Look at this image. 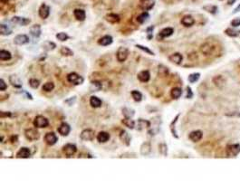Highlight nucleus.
<instances>
[{
	"label": "nucleus",
	"instance_id": "obj_60",
	"mask_svg": "<svg viewBox=\"0 0 240 181\" xmlns=\"http://www.w3.org/2000/svg\"><path fill=\"white\" fill-rule=\"evenodd\" d=\"M235 1H236V0H228V5H229V6H230V5H232Z\"/></svg>",
	"mask_w": 240,
	"mask_h": 181
},
{
	"label": "nucleus",
	"instance_id": "obj_51",
	"mask_svg": "<svg viewBox=\"0 0 240 181\" xmlns=\"http://www.w3.org/2000/svg\"><path fill=\"white\" fill-rule=\"evenodd\" d=\"M203 9L206 10L207 12L211 13V14H216L217 11V7L216 6H206L203 7Z\"/></svg>",
	"mask_w": 240,
	"mask_h": 181
},
{
	"label": "nucleus",
	"instance_id": "obj_44",
	"mask_svg": "<svg viewBox=\"0 0 240 181\" xmlns=\"http://www.w3.org/2000/svg\"><path fill=\"white\" fill-rule=\"evenodd\" d=\"M159 151L162 156H167L168 155V146L166 143L162 142L160 144H159Z\"/></svg>",
	"mask_w": 240,
	"mask_h": 181
},
{
	"label": "nucleus",
	"instance_id": "obj_12",
	"mask_svg": "<svg viewBox=\"0 0 240 181\" xmlns=\"http://www.w3.org/2000/svg\"><path fill=\"white\" fill-rule=\"evenodd\" d=\"M29 43V37L26 35H17L14 38V44L16 45H24Z\"/></svg>",
	"mask_w": 240,
	"mask_h": 181
},
{
	"label": "nucleus",
	"instance_id": "obj_29",
	"mask_svg": "<svg viewBox=\"0 0 240 181\" xmlns=\"http://www.w3.org/2000/svg\"><path fill=\"white\" fill-rule=\"evenodd\" d=\"M174 33V28L173 27H166V28H163L159 34V36L160 38H167V37H169L173 35Z\"/></svg>",
	"mask_w": 240,
	"mask_h": 181
},
{
	"label": "nucleus",
	"instance_id": "obj_52",
	"mask_svg": "<svg viewBox=\"0 0 240 181\" xmlns=\"http://www.w3.org/2000/svg\"><path fill=\"white\" fill-rule=\"evenodd\" d=\"M153 29H154V26H153V25H151V26H150V27H148V28L146 29L147 39H148V40H151V39H152V37H153V35H152Z\"/></svg>",
	"mask_w": 240,
	"mask_h": 181
},
{
	"label": "nucleus",
	"instance_id": "obj_20",
	"mask_svg": "<svg viewBox=\"0 0 240 181\" xmlns=\"http://www.w3.org/2000/svg\"><path fill=\"white\" fill-rule=\"evenodd\" d=\"M137 78L142 83H148L151 80V73L148 70L141 71L137 74Z\"/></svg>",
	"mask_w": 240,
	"mask_h": 181
},
{
	"label": "nucleus",
	"instance_id": "obj_19",
	"mask_svg": "<svg viewBox=\"0 0 240 181\" xmlns=\"http://www.w3.org/2000/svg\"><path fill=\"white\" fill-rule=\"evenodd\" d=\"M29 32H30V35L33 36L34 38H39L41 36V35H42L41 25L38 24L32 25L30 27V29H29Z\"/></svg>",
	"mask_w": 240,
	"mask_h": 181
},
{
	"label": "nucleus",
	"instance_id": "obj_6",
	"mask_svg": "<svg viewBox=\"0 0 240 181\" xmlns=\"http://www.w3.org/2000/svg\"><path fill=\"white\" fill-rule=\"evenodd\" d=\"M62 151L65 155V157H70L77 152V147L72 143H67L62 148Z\"/></svg>",
	"mask_w": 240,
	"mask_h": 181
},
{
	"label": "nucleus",
	"instance_id": "obj_45",
	"mask_svg": "<svg viewBox=\"0 0 240 181\" xmlns=\"http://www.w3.org/2000/svg\"><path fill=\"white\" fill-rule=\"evenodd\" d=\"M135 47H137L138 49L142 50V52L146 53V54H150V55H152V56H154V55H155V54H154V52H153L152 50H151L149 47H147V46H145V45H135Z\"/></svg>",
	"mask_w": 240,
	"mask_h": 181
},
{
	"label": "nucleus",
	"instance_id": "obj_30",
	"mask_svg": "<svg viewBox=\"0 0 240 181\" xmlns=\"http://www.w3.org/2000/svg\"><path fill=\"white\" fill-rule=\"evenodd\" d=\"M102 103H103V102H102V100H101L100 98H98L97 96L93 95V96L90 97V105H91L93 108H100V107L102 106Z\"/></svg>",
	"mask_w": 240,
	"mask_h": 181
},
{
	"label": "nucleus",
	"instance_id": "obj_1",
	"mask_svg": "<svg viewBox=\"0 0 240 181\" xmlns=\"http://www.w3.org/2000/svg\"><path fill=\"white\" fill-rule=\"evenodd\" d=\"M67 81L72 84V85H75V86H78V85H81L84 84V79L83 76H81L79 73L77 72H70L67 74Z\"/></svg>",
	"mask_w": 240,
	"mask_h": 181
},
{
	"label": "nucleus",
	"instance_id": "obj_41",
	"mask_svg": "<svg viewBox=\"0 0 240 181\" xmlns=\"http://www.w3.org/2000/svg\"><path fill=\"white\" fill-rule=\"evenodd\" d=\"M150 18V14L148 12H145L144 11L143 13H142L141 15H139L138 16H137V22L139 23V24H144L148 19Z\"/></svg>",
	"mask_w": 240,
	"mask_h": 181
},
{
	"label": "nucleus",
	"instance_id": "obj_15",
	"mask_svg": "<svg viewBox=\"0 0 240 181\" xmlns=\"http://www.w3.org/2000/svg\"><path fill=\"white\" fill-rule=\"evenodd\" d=\"M119 137H120V140L122 141V143L129 147L131 145V141H132V137L129 133L127 132L125 130H121L120 131V134H119Z\"/></svg>",
	"mask_w": 240,
	"mask_h": 181
},
{
	"label": "nucleus",
	"instance_id": "obj_22",
	"mask_svg": "<svg viewBox=\"0 0 240 181\" xmlns=\"http://www.w3.org/2000/svg\"><path fill=\"white\" fill-rule=\"evenodd\" d=\"M180 23L182 25H184L185 27H190L193 24H195V19L193 18V16H191L190 15H184L182 18H181V21Z\"/></svg>",
	"mask_w": 240,
	"mask_h": 181
},
{
	"label": "nucleus",
	"instance_id": "obj_50",
	"mask_svg": "<svg viewBox=\"0 0 240 181\" xmlns=\"http://www.w3.org/2000/svg\"><path fill=\"white\" fill-rule=\"evenodd\" d=\"M180 117V115H177L176 116V118L173 120V121L170 123V131H171V133H172V135L175 137V138H179L178 137V135H177V132H176V131H175V123L177 122V121H178V118Z\"/></svg>",
	"mask_w": 240,
	"mask_h": 181
},
{
	"label": "nucleus",
	"instance_id": "obj_28",
	"mask_svg": "<svg viewBox=\"0 0 240 181\" xmlns=\"http://www.w3.org/2000/svg\"><path fill=\"white\" fill-rule=\"evenodd\" d=\"M111 136L108 132L106 131H101L97 134V140L99 143H106L107 141H109Z\"/></svg>",
	"mask_w": 240,
	"mask_h": 181
},
{
	"label": "nucleus",
	"instance_id": "obj_46",
	"mask_svg": "<svg viewBox=\"0 0 240 181\" xmlns=\"http://www.w3.org/2000/svg\"><path fill=\"white\" fill-rule=\"evenodd\" d=\"M42 89L46 93H50V92H52L55 89V84L53 82H47V83H46L45 84L43 85Z\"/></svg>",
	"mask_w": 240,
	"mask_h": 181
},
{
	"label": "nucleus",
	"instance_id": "obj_43",
	"mask_svg": "<svg viewBox=\"0 0 240 181\" xmlns=\"http://www.w3.org/2000/svg\"><path fill=\"white\" fill-rule=\"evenodd\" d=\"M225 33H226L228 36H230V37H237V36H239L240 31L236 30V29H234V28H232V27H229V28L225 30Z\"/></svg>",
	"mask_w": 240,
	"mask_h": 181
},
{
	"label": "nucleus",
	"instance_id": "obj_11",
	"mask_svg": "<svg viewBox=\"0 0 240 181\" xmlns=\"http://www.w3.org/2000/svg\"><path fill=\"white\" fill-rule=\"evenodd\" d=\"M38 14H39V16H40L42 19H46V18H48V16L50 15V6H47L46 3H43V4L40 6V7H39Z\"/></svg>",
	"mask_w": 240,
	"mask_h": 181
},
{
	"label": "nucleus",
	"instance_id": "obj_2",
	"mask_svg": "<svg viewBox=\"0 0 240 181\" xmlns=\"http://www.w3.org/2000/svg\"><path fill=\"white\" fill-rule=\"evenodd\" d=\"M37 128H31V129H26L24 131V137L26 138L27 140L29 141H36L40 138V133L36 130Z\"/></svg>",
	"mask_w": 240,
	"mask_h": 181
},
{
	"label": "nucleus",
	"instance_id": "obj_16",
	"mask_svg": "<svg viewBox=\"0 0 240 181\" xmlns=\"http://www.w3.org/2000/svg\"><path fill=\"white\" fill-rule=\"evenodd\" d=\"M70 132H71V126L66 122L61 123V125L58 127V133L63 137H66L69 135Z\"/></svg>",
	"mask_w": 240,
	"mask_h": 181
},
{
	"label": "nucleus",
	"instance_id": "obj_26",
	"mask_svg": "<svg viewBox=\"0 0 240 181\" xmlns=\"http://www.w3.org/2000/svg\"><path fill=\"white\" fill-rule=\"evenodd\" d=\"M73 15L74 17L78 20V21H81L83 22L85 20L86 18V13L84 11V9H81V8H76L73 10Z\"/></svg>",
	"mask_w": 240,
	"mask_h": 181
},
{
	"label": "nucleus",
	"instance_id": "obj_54",
	"mask_svg": "<svg viewBox=\"0 0 240 181\" xmlns=\"http://www.w3.org/2000/svg\"><path fill=\"white\" fill-rule=\"evenodd\" d=\"M12 112L10 111H1L0 112V117L3 118H8V117H12Z\"/></svg>",
	"mask_w": 240,
	"mask_h": 181
},
{
	"label": "nucleus",
	"instance_id": "obj_40",
	"mask_svg": "<svg viewBox=\"0 0 240 181\" xmlns=\"http://www.w3.org/2000/svg\"><path fill=\"white\" fill-rule=\"evenodd\" d=\"M131 95H132V99L136 101V102H140V101H142V93L141 92H139L138 90H133L131 92Z\"/></svg>",
	"mask_w": 240,
	"mask_h": 181
},
{
	"label": "nucleus",
	"instance_id": "obj_18",
	"mask_svg": "<svg viewBox=\"0 0 240 181\" xmlns=\"http://www.w3.org/2000/svg\"><path fill=\"white\" fill-rule=\"evenodd\" d=\"M11 22L14 23V24H20L22 26H24V25H27L31 23V20L29 18H26V17H22V16H14L12 19H11Z\"/></svg>",
	"mask_w": 240,
	"mask_h": 181
},
{
	"label": "nucleus",
	"instance_id": "obj_61",
	"mask_svg": "<svg viewBox=\"0 0 240 181\" xmlns=\"http://www.w3.org/2000/svg\"><path fill=\"white\" fill-rule=\"evenodd\" d=\"M3 140H4V137L3 135H1V142H3Z\"/></svg>",
	"mask_w": 240,
	"mask_h": 181
},
{
	"label": "nucleus",
	"instance_id": "obj_42",
	"mask_svg": "<svg viewBox=\"0 0 240 181\" xmlns=\"http://www.w3.org/2000/svg\"><path fill=\"white\" fill-rule=\"evenodd\" d=\"M60 54L63 56H72L73 51L67 46H62L60 48Z\"/></svg>",
	"mask_w": 240,
	"mask_h": 181
},
{
	"label": "nucleus",
	"instance_id": "obj_39",
	"mask_svg": "<svg viewBox=\"0 0 240 181\" xmlns=\"http://www.w3.org/2000/svg\"><path fill=\"white\" fill-rule=\"evenodd\" d=\"M0 33L2 36H10L12 34V30L8 27L7 24H0Z\"/></svg>",
	"mask_w": 240,
	"mask_h": 181
},
{
	"label": "nucleus",
	"instance_id": "obj_23",
	"mask_svg": "<svg viewBox=\"0 0 240 181\" xmlns=\"http://www.w3.org/2000/svg\"><path fill=\"white\" fill-rule=\"evenodd\" d=\"M113 42V38L112 36H109V35H106V36H103V37H101L99 40H98V44L102 46H108L110 45H111Z\"/></svg>",
	"mask_w": 240,
	"mask_h": 181
},
{
	"label": "nucleus",
	"instance_id": "obj_7",
	"mask_svg": "<svg viewBox=\"0 0 240 181\" xmlns=\"http://www.w3.org/2000/svg\"><path fill=\"white\" fill-rule=\"evenodd\" d=\"M95 137V132L94 130L85 129L80 134V139L84 141H92Z\"/></svg>",
	"mask_w": 240,
	"mask_h": 181
},
{
	"label": "nucleus",
	"instance_id": "obj_8",
	"mask_svg": "<svg viewBox=\"0 0 240 181\" xmlns=\"http://www.w3.org/2000/svg\"><path fill=\"white\" fill-rule=\"evenodd\" d=\"M154 6H155V0H140L139 2L140 8L145 12H148L151 9H152Z\"/></svg>",
	"mask_w": 240,
	"mask_h": 181
},
{
	"label": "nucleus",
	"instance_id": "obj_49",
	"mask_svg": "<svg viewBox=\"0 0 240 181\" xmlns=\"http://www.w3.org/2000/svg\"><path fill=\"white\" fill-rule=\"evenodd\" d=\"M56 38H57V40H59L61 42H65L70 38V36L64 32H60L56 35Z\"/></svg>",
	"mask_w": 240,
	"mask_h": 181
},
{
	"label": "nucleus",
	"instance_id": "obj_24",
	"mask_svg": "<svg viewBox=\"0 0 240 181\" xmlns=\"http://www.w3.org/2000/svg\"><path fill=\"white\" fill-rule=\"evenodd\" d=\"M105 20L109 22L110 24H117L120 20V15L114 13H110L105 15Z\"/></svg>",
	"mask_w": 240,
	"mask_h": 181
},
{
	"label": "nucleus",
	"instance_id": "obj_37",
	"mask_svg": "<svg viewBox=\"0 0 240 181\" xmlns=\"http://www.w3.org/2000/svg\"><path fill=\"white\" fill-rule=\"evenodd\" d=\"M12 58V54L7 50H0V60L1 61H9Z\"/></svg>",
	"mask_w": 240,
	"mask_h": 181
},
{
	"label": "nucleus",
	"instance_id": "obj_21",
	"mask_svg": "<svg viewBox=\"0 0 240 181\" xmlns=\"http://www.w3.org/2000/svg\"><path fill=\"white\" fill-rule=\"evenodd\" d=\"M203 137V132L201 131H193L190 133L189 139L191 140L192 142H199Z\"/></svg>",
	"mask_w": 240,
	"mask_h": 181
},
{
	"label": "nucleus",
	"instance_id": "obj_56",
	"mask_svg": "<svg viewBox=\"0 0 240 181\" xmlns=\"http://www.w3.org/2000/svg\"><path fill=\"white\" fill-rule=\"evenodd\" d=\"M231 25L233 26V27H238V26H239L240 25V18H235L234 20H232L231 21Z\"/></svg>",
	"mask_w": 240,
	"mask_h": 181
},
{
	"label": "nucleus",
	"instance_id": "obj_5",
	"mask_svg": "<svg viewBox=\"0 0 240 181\" xmlns=\"http://www.w3.org/2000/svg\"><path fill=\"white\" fill-rule=\"evenodd\" d=\"M129 54H130L129 49L126 48V47H123V46H120V47L118 48L117 52H116V59L120 62H125V61L127 60Z\"/></svg>",
	"mask_w": 240,
	"mask_h": 181
},
{
	"label": "nucleus",
	"instance_id": "obj_35",
	"mask_svg": "<svg viewBox=\"0 0 240 181\" xmlns=\"http://www.w3.org/2000/svg\"><path fill=\"white\" fill-rule=\"evenodd\" d=\"M42 47H43V49H44L45 51L50 52V51H53V50L55 49L56 45H55L54 42H52V41H46V42H44V43L42 44Z\"/></svg>",
	"mask_w": 240,
	"mask_h": 181
},
{
	"label": "nucleus",
	"instance_id": "obj_38",
	"mask_svg": "<svg viewBox=\"0 0 240 181\" xmlns=\"http://www.w3.org/2000/svg\"><path fill=\"white\" fill-rule=\"evenodd\" d=\"M122 115L124 116V118H132L135 115V110L133 109L128 108V107H124L121 110Z\"/></svg>",
	"mask_w": 240,
	"mask_h": 181
},
{
	"label": "nucleus",
	"instance_id": "obj_53",
	"mask_svg": "<svg viewBox=\"0 0 240 181\" xmlns=\"http://www.w3.org/2000/svg\"><path fill=\"white\" fill-rule=\"evenodd\" d=\"M7 89V84H6L5 80L1 78L0 79V91L1 92H5Z\"/></svg>",
	"mask_w": 240,
	"mask_h": 181
},
{
	"label": "nucleus",
	"instance_id": "obj_14",
	"mask_svg": "<svg viewBox=\"0 0 240 181\" xmlns=\"http://www.w3.org/2000/svg\"><path fill=\"white\" fill-rule=\"evenodd\" d=\"M151 152V144L150 141H145L141 145L140 148V153L142 156H149Z\"/></svg>",
	"mask_w": 240,
	"mask_h": 181
},
{
	"label": "nucleus",
	"instance_id": "obj_9",
	"mask_svg": "<svg viewBox=\"0 0 240 181\" xmlns=\"http://www.w3.org/2000/svg\"><path fill=\"white\" fill-rule=\"evenodd\" d=\"M44 141L48 145V146H54L55 144L57 143L58 141V137L56 136V134L53 131L47 132L45 137H44Z\"/></svg>",
	"mask_w": 240,
	"mask_h": 181
},
{
	"label": "nucleus",
	"instance_id": "obj_4",
	"mask_svg": "<svg viewBox=\"0 0 240 181\" xmlns=\"http://www.w3.org/2000/svg\"><path fill=\"white\" fill-rule=\"evenodd\" d=\"M151 127L149 128L148 134L151 135V136H155L157 133L159 132V125H160L159 117L153 118V119L151 121Z\"/></svg>",
	"mask_w": 240,
	"mask_h": 181
},
{
	"label": "nucleus",
	"instance_id": "obj_10",
	"mask_svg": "<svg viewBox=\"0 0 240 181\" xmlns=\"http://www.w3.org/2000/svg\"><path fill=\"white\" fill-rule=\"evenodd\" d=\"M240 152V144H231L227 147V154L228 157H236Z\"/></svg>",
	"mask_w": 240,
	"mask_h": 181
},
{
	"label": "nucleus",
	"instance_id": "obj_57",
	"mask_svg": "<svg viewBox=\"0 0 240 181\" xmlns=\"http://www.w3.org/2000/svg\"><path fill=\"white\" fill-rule=\"evenodd\" d=\"M192 96H193V93H192L191 92V89H190V87H187V95H186V98H188V99H191Z\"/></svg>",
	"mask_w": 240,
	"mask_h": 181
},
{
	"label": "nucleus",
	"instance_id": "obj_13",
	"mask_svg": "<svg viewBox=\"0 0 240 181\" xmlns=\"http://www.w3.org/2000/svg\"><path fill=\"white\" fill-rule=\"evenodd\" d=\"M32 153H31V150L29 148H26V147H22L20 148V149L16 152V155L15 157L17 158H28V157H31Z\"/></svg>",
	"mask_w": 240,
	"mask_h": 181
},
{
	"label": "nucleus",
	"instance_id": "obj_3",
	"mask_svg": "<svg viewBox=\"0 0 240 181\" xmlns=\"http://www.w3.org/2000/svg\"><path fill=\"white\" fill-rule=\"evenodd\" d=\"M33 123H34V126L37 129H45L49 126V121L43 115H37L33 121Z\"/></svg>",
	"mask_w": 240,
	"mask_h": 181
},
{
	"label": "nucleus",
	"instance_id": "obj_25",
	"mask_svg": "<svg viewBox=\"0 0 240 181\" xmlns=\"http://www.w3.org/2000/svg\"><path fill=\"white\" fill-rule=\"evenodd\" d=\"M151 121L148 120H144V119H139L137 121V130L138 131H142L143 129H149L151 127Z\"/></svg>",
	"mask_w": 240,
	"mask_h": 181
},
{
	"label": "nucleus",
	"instance_id": "obj_58",
	"mask_svg": "<svg viewBox=\"0 0 240 181\" xmlns=\"http://www.w3.org/2000/svg\"><path fill=\"white\" fill-rule=\"evenodd\" d=\"M22 93L24 94V96L26 97L27 99H29V100H33V96L29 93H27L26 91H24V90H22Z\"/></svg>",
	"mask_w": 240,
	"mask_h": 181
},
{
	"label": "nucleus",
	"instance_id": "obj_33",
	"mask_svg": "<svg viewBox=\"0 0 240 181\" xmlns=\"http://www.w3.org/2000/svg\"><path fill=\"white\" fill-rule=\"evenodd\" d=\"M181 95H182V90H181V88H180V87H174V88L171 89V91H170V96H171L172 99L178 100V99H180Z\"/></svg>",
	"mask_w": 240,
	"mask_h": 181
},
{
	"label": "nucleus",
	"instance_id": "obj_32",
	"mask_svg": "<svg viewBox=\"0 0 240 181\" xmlns=\"http://www.w3.org/2000/svg\"><path fill=\"white\" fill-rule=\"evenodd\" d=\"M168 73H169V71L167 66H165L163 64H159L158 66V75L159 77H166V76H168Z\"/></svg>",
	"mask_w": 240,
	"mask_h": 181
},
{
	"label": "nucleus",
	"instance_id": "obj_34",
	"mask_svg": "<svg viewBox=\"0 0 240 181\" xmlns=\"http://www.w3.org/2000/svg\"><path fill=\"white\" fill-rule=\"evenodd\" d=\"M103 89V84L99 81H93L90 84V92H99Z\"/></svg>",
	"mask_w": 240,
	"mask_h": 181
},
{
	"label": "nucleus",
	"instance_id": "obj_17",
	"mask_svg": "<svg viewBox=\"0 0 240 181\" xmlns=\"http://www.w3.org/2000/svg\"><path fill=\"white\" fill-rule=\"evenodd\" d=\"M9 83L11 84L13 87L16 88V89H21L22 86H23V84H22V81L20 80V78L15 75V74H12L9 76Z\"/></svg>",
	"mask_w": 240,
	"mask_h": 181
},
{
	"label": "nucleus",
	"instance_id": "obj_55",
	"mask_svg": "<svg viewBox=\"0 0 240 181\" xmlns=\"http://www.w3.org/2000/svg\"><path fill=\"white\" fill-rule=\"evenodd\" d=\"M75 101H76V97L75 96H73V97H71V98H69V99H67V100H65V103L66 104H68V106H72V104L75 102Z\"/></svg>",
	"mask_w": 240,
	"mask_h": 181
},
{
	"label": "nucleus",
	"instance_id": "obj_47",
	"mask_svg": "<svg viewBox=\"0 0 240 181\" xmlns=\"http://www.w3.org/2000/svg\"><path fill=\"white\" fill-rule=\"evenodd\" d=\"M199 77H200V74H199V72H195V73H191V74H190V75H189L188 80H189V82H190V83L194 84V83H196V82H198V81H199Z\"/></svg>",
	"mask_w": 240,
	"mask_h": 181
},
{
	"label": "nucleus",
	"instance_id": "obj_36",
	"mask_svg": "<svg viewBox=\"0 0 240 181\" xmlns=\"http://www.w3.org/2000/svg\"><path fill=\"white\" fill-rule=\"evenodd\" d=\"M121 123L125 127H127V128H129L131 130H133L135 128V125H136V122L133 121L132 118H124V119H122L121 120Z\"/></svg>",
	"mask_w": 240,
	"mask_h": 181
},
{
	"label": "nucleus",
	"instance_id": "obj_59",
	"mask_svg": "<svg viewBox=\"0 0 240 181\" xmlns=\"http://www.w3.org/2000/svg\"><path fill=\"white\" fill-rule=\"evenodd\" d=\"M240 11V4H239V6L235 9V11H234V13H237V12H239Z\"/></svg>",
	"mask_w": 240,
	"mask_h": 181
},
{
	"label": "nucleus",
	"instance_id": "obj_27",
	"mask_svg": "<svg viewBox=\"0 0 240 181\" xmlns=\"http://www.w3.org/2000/svg\"><path fill=\"white\" fill-rule=\"evenodd\" d=\"M168 60H169V62H173L177 65H180V63L182 62L183 56L180 53H175V54H171L170 56H168Z\"/></svg>",
	"mask_w": 240,
	"mask_h": 181
},
{
	"label": "nucleus",
	"instance_id": "obj_48",
	"mask_svg": "<svg viewBox=\"0 0 240 181\" xmlns=\"http://www.w3.org/2000/svg\"><path fill=\"white\" fill-rule=\"evenodd\" d=\"M28 84H29V86H30L31 88H33V89H37V88L40 86V81H39V80H37L36 78H31V79H29Z\"/></svg>",
	"mask_w": 240,
	"mask_h": 181
},
{
	"label": "nucleus",
	"instance_id": "obj_31",
	"mask_svg": "<svg viewBox=\"0 0 240 181\" xmlns=\"http://www.w3.org/2000/svg\"><path fill=\"white\" fill-rule=\"evenodd\" d=\"M200 50H201V52L204 54L205 55H210L212 54L213 50H214V46L212 45L208 44V43H206V44L201 45Z\"/></svg>",
	"mask_w": 240,
	"mask_h": 181
}]
</instances>
